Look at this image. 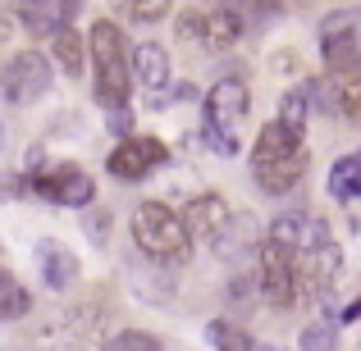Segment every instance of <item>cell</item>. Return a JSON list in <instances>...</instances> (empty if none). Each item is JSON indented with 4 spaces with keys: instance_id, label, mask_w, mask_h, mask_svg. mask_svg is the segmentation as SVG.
I'll list each match as a JSON object with an SVG mask.
<instances>
[{
    "instance_id": "7a4b0ae2",
    "label": "cell",
    "mask_w": 361,
    "mask_h": 351,
    "mask_svg": "<svg viewBox=\"0 0 361 351\" xmlns=\"http://www.w3.org/2000/svg\"><path fill=\"white\" fill-rule=\"evenodd\" d=\"M87 51H92V69H97V101L110 110H123V101H128V73H133L123 32L110 18H101L87 32Z\"/></svg>"
},
{
    "instance_id": "7402d4cb",
    "label": "cell",
    "mask_w": 361,
    "mask_h": 351,
    "mask_svg": "<svg viewBox=\"0 0 361 351\" xmlns=\"http://www.w3.org/2000/svg\"><path fill=\"white\" fill-rule=\"evenodd\" d=\"M206 338H211L215 351H252V338H247V328L229 324V319H215V324L206 328Z\"/></svg>"
},
{
    "instance_id": "f1b7e54d",
    "label": "cell",
    "mask_w": 361,
    "mask_h": 351,
    "mask_svg": "<svg viewBox=\"0 0 361 351\" xmlns=\"http://www.w3.org/2000/svg\"><path fill=\"white\" fill-rule=\"evenodd\" d=\"M270 351H279V347H270Z\"/></svg>"
},
{
    "instance_id": "ac0fdd59",
    "label": "cell",
    "mask_w": 361,
    "mask_h": 351,
    "mask_svg": "<svg viewBox=\"0 0 361 351\" xmlns=\"http://www.w3.org/2000/svg\"><path fill=\"white\" fill-rule=\"evenodd\" d=\"M329 196H338V201H361V146L329 169Z\"/></svg>"
},
{
    "instance_id": "603a6c76",
    "label": "cell",
    "mask_w": 361,
    "mask_h": 351,
    "mask_svg": "<svg viewBox=\"0 0 361 351\" xmlns=\"http://www.w3.org/2000/svg\"><path fill=\"white\" fill-rule=\"evenodd\" d=\"M302 351H338V324L334 319H316L302 328Z\"/></svg>"
},
{
    "instance_id": "8992f818",
    "label": "cell",
    "mask_w": 361,
    "mask_h": 351,
    "mask_svg": "<svg viewBox=\"0 0 361 351\" xmlns=\"http://www.w3.org/2000/svg\"><path fill=\"white\" fill-rule=\"evenodd\" d=\"M320 55L329 73H361V9H334L320 18Z\"/></svg>"
},
{
    "instance_id": "9a60e30c",
    "label": "cell",
    "mask_w": 361,
    "mask_h": 351,
    "mask_svg": "<svg viewBox=\"0 0 361 351\" xmlns=\"http://www.w3.org/2000/svg\"><path fill=\"white\" fill-rule=\"evenodd\" d=\"M128 60H133V78H137V87H147L151 96L169 82V55H165V46L142 42V46H133V51H128Z\"/></svg>"
},
{
    "instance_id": "cb8c5ba5",
    "label": "cell",
    "mask_w": 361,
    "mask_h": 351,
    "mask_svg": "<svg viewBox=\"0 0 361 351\" xmlns=\"http://www.w3.org/2000/svg\"><path fill=\"white\" fill-rule=\"evenodd\" d=\"M51 42H55V64H60L64 73H78L82 69V42H78V32L64 27V32H55Z\"/></svg>"
},
{
    "instance_id": "2e32d148",
    "label": "cell",
    "mask_w": 361,
    "mask_h": 351,
    "mask_svg": "<svg viewBox=\"0 0 361 351\" xmlns=\"http://www.w3.org/2000/svg\"><path fill=\"white\" fill-rule=\"evenodd\" d=\"M37 260H42V279H46V288H69L73 283V274H78V260H73V251H64L60 242H42L37 246Z\"/></svg>"
},
{
    "instance_id": "6da1fadb",
    "label": "cell",
    "mask_w": 361,
    "mask_h": 351,
    "mask_svg": "<svg viewBox=\"0 0 361 351\" xmlns=\"http://www.w3.org/2000/svg\"><path fill=\"white\" fill-rule=\"evenodd\" d=\"M302 174H307V137L288 132L279 119L265 123L252 146V178L261 183V192L283 196L302 183Z\"/></svg>"
},
{
    "instance_id": "d6986e66",
    "label": "cell",
    "mask_w": 361,
    "mask_h": 351,
    "mask_svg": "<svg viewBox=\"0 0 361 351\" xmlns=\"http://www.w3.org/2000/svg\"><path fill=\"white\" fill-rule=\"evenodd\" d=\"M307 119H311V87L302 82V87H293L288 96L279 101V123L288 132H298V137H307Z\"/></svg>"
},
{
    "instance_id": "d4e9b609",
    "label": "cell",
    "mask_w": 361,
    "mask_h": 351,
    "mask_svg": "<svg viewBox=\"0 0 361 351\" xmlns=\"http://www.w3.org/2000/svg\"><path fill=\"white\" fill-rule=\"evenodd\" d=\"M101 351H160V343L151 333H137V328H123V333H115Z\"/></svg>"
},
{
    "instance_id": "5bb4252c",
    "label": "cell",
    "mask_w": 361,
    "mask_h": 351,
    "mask_svg": "<svg viewBox=\"0 0 361 351\" xmlns=\"http://www.w3.org/2000/svg\"><path fill=\"white\" fill-rule=\"evenodd\" d=\"M78 5L82 0H18V14H23V27L32 37H55L69 27Z\"/></svg>"
},
{
    "instance_id": "ffe728a7",
    "label": "cell",
    "mask_w": 361,
    "mask_h": 351,
    "mask_svg": "<svg viewBox=\"0 0 361 351\" xmlns=\"http://www.w3.org/2000/svg\"><path fill=\"white\" fill-rule=\"evenodd\" d=\"M27 288L14 279V274L0 264V319H18V315H27Z\"/></svg>"
},
{
    "instance_id": "52a82bcc",
    "label": "cell",
    "mask_w": 361,
    "mask_h": 351,
    "mask_svg": "<svg viewBox=\"0 0 361 351\" xmlns=\"http://www.w3.org/2000/svg\"><path fill=\"white\" fill-rule=\"evenodd\" d=\"M0 87H5V101L14 106H32L51 91V60L42 51H18L5 60L0 69Z\"/></svg>"
},
{
    "instance_id": "8fae6325",
    "label": "cell",
    "mask_w": 361,
    "mask_h": 351,
    "mask_svg": "<svg viewBox=\"0 0 361 351\" xmlns=\"http://www.w3.org/2000/svg\"><path fill=\"white\" fill-rule=\"evenodd\" d=\"M165 160H169L165 141H156V137H123L119 146L110 151L106 169L119 178V183H137V178H147L151 169H160Z\"/></svg>"
},
{
    "instance_id": "4fadbf2b",
    "label": "cell",
    "mask_w": 361,
    "mask_h": 351,
    "mask_svg": "<svg viewBox=\"0 0 361 351\" xmlns=\"http://www.w3.org/2000/svg\"><path fill=\"white\" fill-rule=\"evenodd\" d=\"M183 224H188V237H202V242L220 246L224 233H229V224H233V215H229V205H224V196L206 192V196H197V201H188Z\"/></svg>"
},
{
    "instance_id": "4316f807",
    "label": "cell",
    "mask_w": 361,
    "mask_h": 351,
    "mask_svg": "<svg viewBox=\"0 0 361 351\" xmlns=\"http://www.w3.org/2000/svg\"><path fill=\"white\" fill-rule=\"evenodd\" d=\"M343 319H348V324H353V319H361V297H357V301H348V306H343Z\"/></svg>"
},
{
    "instance_id": "5b68a950",
    "label": "cell",
    "mask_w": 361,
    "mask_h": 351,
    "mask_svg": "<svg viewBox=\"0 0 361 351\" xmlns=\"http://www.w3.org/2000/svg\"><path fill=\"white\" fill-rule=\"evenodd\" d=\"M178 42L183 46H192V51H202V55H215V51H229V46H238L243 42V23L229 14L224 5H197V9H188V14H178Z\"/></svg>"
},
{
    "instance_id": "277c9868",
    "label": "cell",
    "mask_w": 361,
    "mask_h": 351,
    "mask_svg": "<svg viewBox=\"0 0 361 351\" xmlns=\"http://www.w3.org/2000/svg\"><path fill=\"white\" fill-rule=\"evenodd\" d=\"M247 82L243 78H220L206 91V141H211L220 155H238V128L247 119Z\"/></svg>"
},
{
    "instance_id": "7c38bea8",
    "label": "cell",
    "mask_w": 361,
    "mask_h": 351,
    "mask_svg": "<svg viewBox=\"0 0 361 351\" xmlns=\"http://www.w3.org/2000/svg\"><path fill=\"white\" fill-rule=\"evenodd\" d=\"M311 87V110H325L338 119H361V73H334L325 82H307Z\"/></svg>"
},
{
    "instance_id": "44dd1931",
    "label": "cell",
    "mask_w": 361,
    "mask_h": 351,
    "mask_svg": "<svg viewBox=\"0 0 361 351\" xmlns=\"http://www.w3.org/2000/svg\"><path fill=\"white\" fill-rule=\"evenodd\" d=\"M110 5H115V14L133 18V23H156V18L169 14L174 0H110Z\"/></svg>"
},
{
    "instance_id": "484cf974",
    "label": "cell",
    "mask_w": 361,
    "mask_h": 351,
    "mask_svg": "<svg viewBox=\"0 0 361 351\" xmlns=\"http://www.w3.org/2000/svg\"><path fill=\"white\" fill-rule=\"evenodd\" d=\"M133 119H128V110H115V115H110V132H119V137H133Z\"/></svg>"
},
{
    "instance_id": "9c48e42d",
    "label": "cell",
    "mask_w": 361,
    "mask_h": 351,
    "mask_svg": "<svg viewBox=\"0 0 361 351\" xmlns=\"http://www.w3.org/2000/svg\"><path fill=\"white\" fill-rule=\"evenodd\" d=\"M256 279H261V297L270 301V306L288 310L293 301H298V264H293V251L279 242H270L265 237L261 242V269H256Z\"/></svg>"
},
{
    "instance_id": "ba28073f",
    "label": "cell",
    "mask_w": 361,
    "mask_h": 351,
    "mask_svg": "<svg viewBox=\"0 0 361 351\" xmlns=\"http://www.w3.org/2000/svg\"><path fill=\"white\" fill-rule=\"evenodd\" d=\"M293 264H298V297H325L329 288H334L338 269H343V251H338L334 237H320V242L302 246L298 255H293Z\"/></svg>"
},
{
    "instance_id": "e0dca14e",
    "label": "cell",
    "mask_w": 361,
    "mask_h": 351,
    "mask_svg": "<svg viewBox=\"0 0 361 351\" xmlns=\"http://www.w3.org/2000/svg\"><path fill=\"white\" fill-rule=\"evenodd\" d=\"M224 5L233 18L243 23V32H256V27H270L274 18L283 14V0H215Z\"/></svg>"
},
{
    "instance_id": "30bf717a",
    "label": "cell",
    "mask_w": 361,
    "mask_h": 351,
    "mask_svg": "<svg viewBox=\"0 0 361 351\" xmlns=\"http://www.w3.org/2000/svg\"><path fill=\"white\" fill-rule=\"evenodd\" d=\"M32 192L46 196V201L55 205H87L92 196H97V183H92L87 169L78 165H55V169H42V174H32Z\"/></svg>"
},
{
    "instance_id": "3957f363",
    "label": "cell",
    "mask_w": 361,
    "mask_h": 351,
    "mask_svg": "<svg viewBox=\"0 0 361 351\" xmlns=\"http://www.w3.org/2000/svg\"><path fill=\"white\" fill-rule=\"evenodd\" d=\"M133 242H137L151 260H165V264H183L188 255H192V237H188L183 215H174L160 201H142L137 210H133Z\"/></svg>"
},
{
    "instance_id": "83f0119b",
    "label": "cell",
    "mask_w": 361,
    "mask_h": 351,
    "mask_svg": "<svg viewBox=\"0 0 361 351\" xmlns=\"http://www.w3.org/2000/svg\"><path fill=\"white\" fill-rule=\"evenodd\" d=\"M0 146H5V123H0Z\"/></svg>"
}]
</instances>
